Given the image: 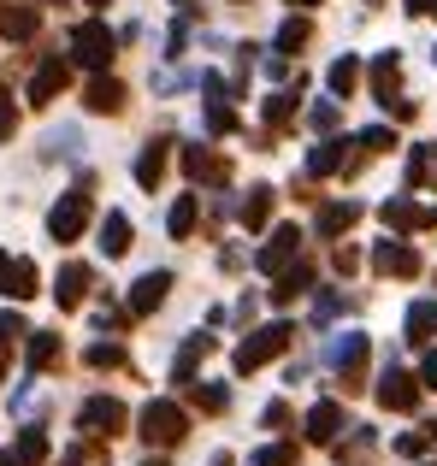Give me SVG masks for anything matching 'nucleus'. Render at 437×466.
<instances>
[{
    "mask_svg": "<svg viewBox=\"0 0 437 466\" xmlns=\"http://www.w3.org/2000/svg\"><path fill=\"white\" fill-rule=\"evenodd\" d=\"M196 213H201V207H196V195H178V201H172V213H166V230H172V237L184 242L189 230H196Z\"/></svg>",
    "mask_w": 437,
    "mask_h": 466,
    "instance_id": "nucleus-33",
    "label": "nucleus"
},
{
    "mask_svg": "<svg viewBox=\"0 0 437 466\" xmlns=\"http://www.w3.org/2000/svg\"><path fill=\"white\" fill-rule=\"evenodd\" d=\"M355 218H361L355 201H325V207H320V237H343Z\"/></svg>",
    "mask_w": 437,
    "mask_h": 466,
    "instance_id": "nucleus-28",
    "label": "nucleus"
},
{
    "mask_svg": "<svg viewBox=\"0 0 437 466\" xmlns=\"http://www.w3.org/2000/svg\"><path fill=\"white\" fill-rule=\"evenodd\" d=\"M337 431H343V408L337 401H313L308 408V443H337Z\"/></svg>",
    "mask_w": 437,
    "mask_h": 466,
    "instance_id": "nucleus-21",
    "label": "nucleus"
},
{
    "mask_svg": "<svg viewBox=\"0 0 437 466\" xmlns=\"http://www.w3.org/2000/svg\"><path fill=\"white\" fill-rule=\"evenodd\" d=\"M296 6H320V0H296Z\"/></svg>",
    "mask_w": 437,
    "mask_h": 466,
    "instance_id": "nucleus-50",
    "label": "nucleus"
},
{
    "mask_svg": "<svg viewBox=\"0 0 437 466\" xmlns=\"http://www.w3.org/2000/svg\"><path fill=\"white\" fill-rule=\"evenodd\" d=\"M260 420H266V425H290V408H284V401H272V408H266Z\"/></svg>",
    "mask_w": 437,
    "mask_h": 466,
    "instance_id": "nucleus-45",
    "label": "nucleus"
},
{
    "mask_svg": "<svg viewBox=\"0 0 437 466\" xmlns=\"http://www.w3.org/2000/svg\"><path fill=\"white\" fill-rule=\"evenodd\" d=\"M325 83H331V95H337V101H349V95L361 89V59H355V54H343L331 71H325Z\"/></svg>",
    "mask_w": 437,
    "mask_h": 466,
    "instance_id": "nucleus-27",
    "label": "nucleus"
},
{
    "mask_svg": "<svg viewBox=\"0 0 437 466\" xmlns=\"http://www.w3.org/2000/svg\"><path fill=\"white\" fill-rule=\"evenodd\" d=\"M272 201H278V195L272 189H266V183H254V189L249 195H242V225H249V230H266V225H272Z\"/></svg>",
    "mask_w": 437,
    "mask_h": 466,
    "instance_id": "nucleus-23",
    "label": "nucleus"
},
{
    "mask_svg": "<svg viewBox=\"0 0 437 466\" xmlns=\"http://www.w3.org/2000/svg\"><path fill=\"white\" fill-rule=\"evenodd\" d=\"M77 425H83V431H95V437H118L130 425V413H125V401H113V396H89L77 408Z\"/></svg>",
    "mask_w": 437,
    "mask_h": 466,
    "instance_id": "nucleus-5",
    "label": "nucleus"
},
{
    "mask_svg": "<svg viewBox=\"0 0 437 466\" xmlns=\"http://www.w3.org/2000/svg\"><path fill=\"white\" fill-rule=\"evenodd\" d=\"M290 260H301V230H296V225H278V230H272V242L254 254V266H260L266 278H278Z\"/></svg>",
    "mask_w": 437,
    "mask_h": 466,
    "instance_id": "nucleus-7",
    "label": "nucleus"
},
{
    "mask_svg": "<svg viewBox=\"0 0 437 466\" xmlns=\"http://www.w3.org/2000/svg\"><path fill=\"white\" fill-rule=\"evenodd\" d=\"M89 366H125V349H118V342H95V349H89Z\"/></svg>",
    "mask_w": 437,
    "mask_h": 466,
    "instance_id": "nucleus-39",
    "label": "nucleus"
},
{
    "mask_svg": "<svg viewBox=\"0 0 437 466\" xmlns=\"http://www.w3.org/2000/svg\"><path fill=\"white\" fill-rule=\"evenodd\" d=\"M254 466H296V443H266L254 455Z\"/></svg>",
    "mask_w": 437,
    "mask_h": 466,
    "instance_id": "nucleus-38",
    "label": "nucleus"
},
{
    "mask_svg": "<svg viewBox=\"0 0 437 466\" xmlns=\"http://www.w3.org/2000/svg\"><path fill=\"white\" fill-rule=\"evenodd\" d=\"M166 154H172V142H148V148H142V159H137V183H142V189H160Z\"/></svg>",
    "mask_w": 437,
    "mask_h": 466,
    "instance_id": "nucleus-25",
    "label": "nucleus"
},
{
    "mask_svg": "<svg viewBox=\"0 0 437 466\" xmlns=\"http://www.w3.org/2000/svg\"><path fill=\"white\" fill-rule=\"evenodd\" d=\"M59 337L54 330H30V372H47V366H59Z\"/></svg>",
    "mask_w": 437,
    "mask_h": 466,
    "instance_id": "nucleus-29",
    "label": "nucleus"
},
{
    "mask_svg": "<svg viewBox=\"0 0 437 466\" xmlns=\"http://www.w3.org/2000/svg\"><path fill=\"white\" fill-rule=\"evenodd\" d=\"M201 89H208V130L213 137H230V130H237V113H230L225 77H201Z\"/></svg>",
    "mask_w": 437,
    "mask_h": 466,
    "instance_id": "nucleus-18",
    "label": "nucleus"
},
{
    "mask_svg": "<svg viewBox=\"0 0 437 466\" xmlns=\"http://www.w3.org/2000/svg\"><path fill=\"white\" fill-rule=\"evenodd\" d=\"M372 266H379L384 278H420L414 242H379V248H372Z\"/></svg>",
    "mask_w": 437,
    "mask_h": 466,
    "instance_id": "nucleus-15",
    "label": "nucleus"
},
{
    "mask_svg": "<svg viewBox=\"0 0 437 466\" xmlns=\"http://www.w3.org/2000/svg\"><path fill=\"white\" fill-rule=\"evenodd\" d=\"M396 83H402V59H396V54H379V59H372V95H379L384 106L396 101Z\"/></svg>",
    "mask_w": 437,
    "mask_h": 466,
    "instance_id": "nucleus-24",
    "label": "nucleus"
},
{
    "mask_svg": "<svg viewBox=\"0 0 437 466\" xmlns=\"http://www.w3.org/2000/svg\"><path fill=\"white\" fill-rule=\"evenodd\" d=\"M184 171L196 183H213V189H225V183H230V159L213 154V148H184Z\"/></svg>",
    "mask_w": 437,
    "mask_h": 466,
    "instance_id": "nucleus-16",
    "label": "nucleus"
},
{
    "mask_svg": "<svg viewBox=\"0 0 437 466\" xmlns=\"http://www.w3.org/2000/svg\"><path fill=\"white\" fill-rule=\"evenodd\" d=\"M184 390H189V401H196L201 413H225L230 408V390L225 384H184Z\"/></svg>",
    "mask_w": 437,
    "mask_h": 466,
    "instance_id": "nucleus-35",
    "label": "nucleus"
},
{
    "mask_svg": "<svg viewBox=\"0 0 437 466\" xmlns=\"http://www.w3.org/2000/svg\"><path fill=\"white\" fill-rule=\"evenodd\" d=\"M420 390H437V349H426V360H420Z\"/></svg>",
    "mask_w": 437,
    "mask_h": 466,
    "instance_id": "nucleus-43",
    "label": "nucleus"
},
{
    "mask_svg": "<svg viewBox=\"0 0 437 466\" xmlns=\"http://www.w3.org/2000/svg\"><path fill=\"white\" fill-rule=\"evenodd\" d=\"M166 289H172V272H142L137 284H130V301H125V313H130V319H148V313L166 301Z\"/></svg>",
    "mask_w": 437,
    "mask_h": 466,
    "instance_id": "nucleus-12",
    "label": "nucleus"
},
{
    "mask_svg": "<svg viewBox=\"0 0 437 466\" xmlns=\"http://www.w3.org/2000/svg\"><path fill=\"white\" fill-rule=\"evenodd\" d=\"M331 266H337V272L349 278V272H355V266H361V254H355V248H337V254H331Z\"/></svg>",
    "mask_w": 437,
    "mask_h": 466,
    "instance_id": "nucleus-44",
    "label": "nucleus"
},
{
    "mask_svg": "<svg viewBox=\"0 0 437 466\" xmlns=\"http://www.w3.org/2000/svg\"><path fill=\"white\" fill-rule=\"evenodd\" d=\"M290 118H296V95H290V89L266 95V125H290Z\"/></svg>",
    "mask_w": 437,
    "mask_h": 466,
    "instance_id": "nucleus-37",
    "label": "nucleus"
},
{
    "mask_svg": "<svg viewBox=\"0 0 437 466\" xmlns=\"http://www.w3.org/2000/svg\"><path fill=\"white\" fill-rule=\"evenodd\" d=\"M408 183H414V189H437V148L408 154Z\"/></svg>",
    "mask_w": 437,
    "mask_h": 466,
    "instance_id": "nucleus-32",
    "label": "nucleus"
},
{
    "mask_svg": "<svg viewBox=\"0 0 437 466\" xmlns=\"http://www.w3.org/2000/svg\"><path fill=\"white\" fill-rule=\"evenodd\" d=\"M437 337V301H414L408 308V342H432Z\"/></svg>",
    "mask_w": 437,
    "mask_h": 466,
    "instance_id": "nucleus-30",
    "label": "nucleus"
},
{
    "mask_svg": "<svg viewBox=\"0 0 437 466\" xmlns=\"http://www.w3.org/2000/svg\"><path fill=\"white\" fill-rule=\"evenodd\" d=\"M290 337H296V330H290L284 319H278V325H260V330H249V337L237 342V372H260L266 360H278V354L290 349Z\"/></svg>",
    "mask_w": 437,
    "mask_h": 466,
    "instance_id": "nucleus-2",
    "label": "nucleus"
},
{
    "mask_svg": "<svg viewBox=\"0 0 437 466\" xmlns=\"http://www.w3.org/2000/svg\"><path fill=\"white\" fill-rule=\"evenodd\" d=\"M130 242H137L130 218L125 213H107L101 218V254H107V260H118V254H130Z\"/></svg>",
    "mask_w": 437,
    "mask_h": 466,
    "instance_id": "nucleus-22",
    "label": "nucleus"
},
{
    "mask_svg": "<svg viewBox=\"0 0 437 466\" xmlns=\"http://www.w3.org/2000/svg\"><path fill=\"white\" fill-rule=\"evenodd\" d=\"M36 30H42V6H24V0H6V6H0V35H6V42H30Z\"/></svg>",
    "mask_w": 437,
    "mask_h": 466,
    "instance_id": "nucleus-17",
    "label": "nucleus"
},
{
    "mask_svg": "<svg viewBox=\"0 0 437 466\" xmlns=\"http://www.w3.org/2000/svg\"><path fill=\"white\" fill-rule=\"evenodd\" d=\"M113 47H118V35L107 30L101 18H83L77 30H71V59H77V66H89V71H107V66H113Z\"/></svg>",
    "mask_w": 437,
    "mask_h": 466,
    "instance_id": "nucleus-3",
    "label": "nucleus"
},
{
    "mask_svg": "<svg viewBox=\"0 0 437 466\" xmlns=\"http://www.w3.org/2000/svg\"><path fill=\"white\" fill-rule=\"evenodd\" d=\"M89 6H107V0H89Z\"/></svg>",
    "mask_w": 437,
    "mask_h": 466,
    "instance_id": "nucleus-51",
    "label": "nucleus"
},
{
    "mask_svg": "<svg viewBox=\"0 0 437 466\" xmlns=\"http://www.w3.org/2000/svg\"><path fill=\"white\" fill-rule=\"evenodd\" d=\"M59 466H83V449H71V455H66V461H59Z\"/></svg>",
    "mask_w": 437,
    "mask_h": 466,
    "instance_id": "nucleus-47",
    "label": "nucleus"
},
{
    "mask_svg": "<svg viewBox=\"0 0 437 466\" xmlns=\"http://www.w3.org/2000/svg\"><path fill=\"white\" fill-rule=\"evenodd\" d=\"M6 354H12V342H6V337H0V372H6Z\"/></svg>",
    "mask_w": 437,
    "mask_h": 466,
    "instance_id": "nucleus-48",
    "label": "nucleus"
},
{
    "mask_svg": "<svg viewBox=\"0 0 437 466\" xmlns=\"http://www.w3.org/2000/svg\"><path fill=\"white\" fill-rule=\"evenodd\" d=\"M89 289H95V272L89 266H59V278H54V301H59V313H77L83 301H89Z\"/></svg>",
    "mask_w": 437,
    "mask_h": 466,
    "instance_id": "nucleus-10",
    "label": "nucleus"
},
{
    "mask_svg": "<svg viewBox=\"0 0 437 466\" xmlns=\"http://www.w3.org/2000/svg\"><path fill=\"white\" fill-rule=\"evenodd\" d=\"M408 12H414V18H432V12H437V0H408Z\"/></svg>",
    "mask_w": 437,
    "mask_h": 466,
    "instance_id": "nucleus-46",
    "label": "nucleus"
},
{
    "mask_svg": "<svg viewBox=\"0 0 437 466\" xmlns=\"http://www.w3.org/2000/svg\"><path fill=\"white\" fill-rule=\"evenodd\" d=\"M355 142H337V137H325L320 148L308 154V177H337V171H355V159L361 154H349Z\"/></svg>",
    "mask_w": 437,
    "mask_h": 466,
    "instance_id": "nucleus-13",
    "label": "nucleus"
},
{
    "mask_svg": "<svg viewBox=\"0 0 437 466\" xmlns=\"http://www.w3.org/2000/svg\"><path fill=\"white\" fill-rule=\"evenodd\" d=\"M308 289H313V266L308 260H290L284 272H278V284H272V301H278V308H290V301L308 296Z\"/></svg>",
    "mask_w": 437,
    "mask_h": 466,
    "instance_id": "nucleus-20",
    "label": "nucleus"
},
{
    "mask_svg": "<svg viewBox=\"0 0 437 466\" xmlns=\"http://www.w3.org/2000/svg\"><path fill=\"white\" fill-rule=\"evenodd\" d=\"M308 125H313V130H337V101H320V106L308 113Z\"/></svg>",
    "mask_w": 437,
    "mask_h": 466,
    "instance_id": "nucleus-40",
    "label": "nucleus"
},
{
    "mask_svg": "<svg viewBox=\"0 0 437 466\" xmlns=\"http://www.w3.org/2000/svg\"><path fill=\"white\" fill-rule=\"evenodd\" d=\"M137 431L148 449H178L189 437V413L178 408V401H148V408L137 413Z\"/></svg>",
    "mask_w": 437,
    "mask_h": 466,
    "instance_id": "nucleus-1",
    "label": "nucleus"
},
{
    "mask_svg": "<svg viewBox=\"0 0 437 466\" xmlns=\"http://www.w3.org/2000/svg\"><path fill=\"white\" fill-rule=\"evenodd\" d=\"M0 466H18V461H12V455H0Z\"/></svg>",
    "mask_w": 437,
    "mask_h": 466,
    "instance_id": "nucleus-49",
    "label": "nucleus"
},
{
    "mask_svg": "<svg viewBox=\"0 0 437 466\" xmlns=\"http://www.w3.org/2000/svg\"><path fill=\"white\" fill-rule=\"evenodd\" d=\"M384 225L391 230H437V207H420L408 195H391L384 201Z\"/></svg>",
    "mask_w": 437,
    "mask_h": 466,
    "instance_id": "nucleus-14",
    "label": "nucleus"
},
{
    "mask_svg": "<svg viewBox=\"0 0 437 466\" xmlns=\"http://www.w3.org/2000/svg\"><path fill=\"white\" fill-rule=\"evenodd\" d=\"M208 354H213V337H189L184 349H178V360H172V378H178V384H189V378H196V366L208 360Z\"/></svg>",
    "mask_w": 437,
    "mask_h": 466,
    "instance_id": "nucleus-26",
    "label": "nucleus"
},
{
    "mask_svg": "<svg viewBox=\"0 0 437 466\" xmlns=\"http://www.w3.org/2000/svg\"><path fill=\"white\" fill-rule=\"evenodd\" d=\"M83 106H89V113H101V118H113L118 106H125V83L107 77V71H95V83L83 89Z\"/></svg>",
    "mask_w": 437,
    "mask_h": 466,
    "instance_id": "nucleus-19",
    "label": "nucleus"
},
{
    "mask_svg": "<svg viewBox=\"0 0 437 466\" xmlns=\"http://www.w3.org/2000/svg\"><path fill=\"white\" fill-rule=\"evenodd\" d=\"M12 461H18V466H42V461H47V431H36V425H30V431H18Z\"/></svg>",
    "mask_w": 437,
    "mask_h": 466,
    "instance_id": "nucleus-34",
    "label": "nucleus"
},
{
    "mask_svg": "<svg viewBox=\"0 0 437 466\" xmlns=\"http://www.w3.org/2000/svg\"><path fill=\"white\" fill-rule=\"evenodd\" d=\"M355 148L361 154H384V148H396V130L391 125H372V130H361V137H355Z\"/></svg>",
    "mask_w": 437,
    "mask_h": 466,
    "instance_id": "nucleus-36",
    "label": "nucleus"
},
{
    "mask_svg": "<svg viewBox=\"0 0 437 466\" xmlns=\"http://www.w3.org/2000/svg\"><path fill=\"white\" fill-rule=\"evenodd\" d=\"M379 401L391 413H414L420 408V378L414 372H402V366H384V378H379Z\"/></svg>",
    "mask_w": 437,
    "mask_h": 466,
    "instance_id": "nucleus-9",
    "label": "nucleus"
},
{
    "mask_svg": "<svg viewBox=\"0 0 437 466\" xmlns=\"http://www.w3.org/2000/svg\"><path fill=\"white\" fill-rule=\"evenodd\" d=\"M12 130H18V101L0 95V137H12Z\"/></svg>",
    "mask_w": 437,
    "mask_h": 466,
    "instance_id": "nucleus-42",
    "label": "nucleus"
},
{
    "mask_svg": "<svg viewBox=\"0 0 437 466\" xmlns=\"http://www.w3.org/2000/svg\"><path fill=\"white\" fill-rule=\"evenodd\" d=\"M66 83H71V59H66V54H47L42 66L30 71V101H36V106H47L59 89H66Z\"/></svg>",
    "mask_w": 437,
    "mask_h": 466,
    "instance_id": "nucleus-11",
    "label": "nucleus"
},
{
    "mask_svg": "<svg viewBox=\"0 0 437 466\" xmlns=\"http://www.w3.org/2000/svg\"><path fill=\"white\" fill-rule=\"evenodd\" d=\"M36 289H42V272H36V260H18V254H6V248H0V296L30 301Z\"/></svg>",
    "mask_w": 437,
    "mask_h": 466,
    "instance_id": "nucleus-6",
    "label": "nucleus"
},
{
    "mask_svg": "<svg viewBox=\"0 0 437 466\" xmlns=\"http://www.w3.org/2000/svg\"><path fill=\"white\" fill-rule=\"evenodd\" d=\"M83 225H89V183H77L71 195H59V207L47 213V237L54 242H77Z\"/></svg>",
    "mask_w": 437,
    "mask_h": 466,
    "instance_id": "nucleus-4",
    "label": "nucleus"
},
{
    "mask_svg": "<svg viewBox=\"0 0 437 466\" xmlns=\"http://www.w3.org/2000/svg\"><path fill=\"white\" fill-rule=\"evenodd\" d=\"M432 449V437L426 431H408V437H396V455H426Z\"/></svg>",
    "mask_w": 437,
    "mask_h": 466,
    "instance_id": "nucleus-41",
    "label": "nucleus"
},
{
    "mask_svg": "<svg viewBox=\"0 0 437 466\" xmlns=\"http://www.w3.org/2000/svg\"><path fill=\"white\" fill-rule=\"evenodd\" d=\"M308 35H313V24H308V18H284V24H278L272 54H301V47H308Z\"/></svg>",
    "mask_w": 437,
    "mask_h": 466,
    "instance_id": "nucleus-31",
    "label": "nucleus"
},
{
    "mask_svg": "<svg viewBox=\"0 0 437 466\" xmlns=\"http://www.w3.org/2000/svg\"><path fill=\"white\" fill-rule=\"evenodd\" d=\"M331 366H337V378H343V390H361V378H367V337H361V330L337 337Z\"/></svg>",
    "mask_w": 437,
    "mask_h": 466,
    "instance_id": "nucleus-8",
    "label": "nucleus"
}]
</instances>
